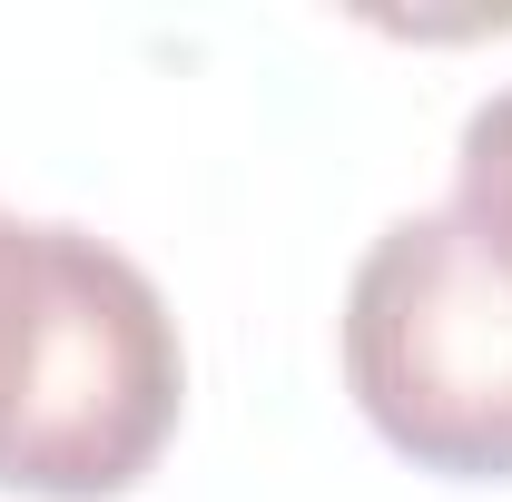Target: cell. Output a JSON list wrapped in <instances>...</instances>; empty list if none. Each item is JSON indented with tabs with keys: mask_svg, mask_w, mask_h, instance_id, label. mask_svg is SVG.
<instances>
[{
	"mask_svg": "<svg viewBox=\"0 0 512 502\" xmlns=\"http://www.w3.org/2000/svg\"><path fill=\"white\" fill-rule=\"evenodd\" d=\"M453 217L473 227V247L512 266V89H493L473 119H463V148H453Z\"/></svg>",
	"mask_w": 512,
	"mask_h": 502,
	"instance_id": "cell-3",
	"label": "cell"
},
{
	"mask_svg": "<svg viewBox=\"0 0 512 502\" xmlns=\"http://www.w3.org/2000/svg\"><path fill=\"white\" fill-rule=\"evenodd\" d=\"M345 384L404 463L512 483V266L453 207L394 217L345 286Z\"/></svg>",
	"mask_w": 512,
	"mask_h": 502,
	"instance_id": "cell-1",
	"label": "cell"
},
{
	"mask_svg": "<svg viewBox=\"0 0 512 502\" xmlns=\"http://www.w3.org/2000/svg\"><path fill=\"white\" fill-rule=\"evenodd\" d=\"M79 247H89V227H20L0 207V483L20 463V434H30L40 384H50V355L69 335Z\"/></svg>",
	"mask_w": 512,
	"mask_h": 502,
	"instance_id": "cell-2",
	"label": "cell"
}]
</instances>
